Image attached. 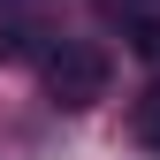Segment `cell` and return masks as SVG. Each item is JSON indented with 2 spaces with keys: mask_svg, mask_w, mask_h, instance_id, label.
I'll use <instances>...</instances> for the list:
<instances>
[{
  "mask_svg": "<svg viewBox=\"0 0 160 160\" xmlns=\"http://www.w3.org/2000/svg\"><path fill=\"white\" fill-rule=\"evenodd\" d=\"M38 76H46V99H53V107L84 114V107H99V99H107L114 61H107V46H92V38H61V46L38 53Z\"/></svg>",
  "mask_w": 160,
  "mask_h": 160,
  "instance_id": "cell-1",
  "label": "cell"
},
{
  "mask_svg": "<svg viewBox=\"0 0 160 160\" xmlns=\"http://www.w3.org/2000/svg\"><path fill=\"white\" fill-rule=\"evenodd\" d=\"M130 137H137L145 152H160V84L137 92V107H130Z\"/></svg>",
  "mask_w": 160,
  "mask_h": 160,
  "instance_id": "cell-2",
  "label": "cell"
},
{
  "mask_svg": "<svg viewBox=\"0 0 160 160\" xmlns=\"http://www.w3.org/2000/svg\"><path fill=\"white\" fill-rule=\"evenodd\" d=\"M130 46H137V53H145V61H160V15H145V23H137V31H130Z\"/></svg>",
  "mask_w": 160,
  "mask_h": 160,
  "instance_id": "cell-3",
  "label": "cell"
}]
</instances>
